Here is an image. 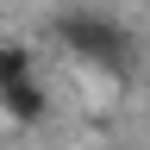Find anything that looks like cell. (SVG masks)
Returning <instances> with one entry per match:
<instances>
[{"instance_id": "cell-3", "label": "cell", "mask_w": 150, "mask_h": 150, "mask_svg": "<svg viewBox=\"0 0 150 150\" xmlns=\"http://www.w3.org/2000/svg\"><path fill=\"white\" fill-rule=\"evenodd\" d=\"M38 63H31V50L25 44H0V88H19V81H31Z\"/></svg>"}, {"instance_id": "cell-2", "label": "cell", "mask_w": 150, "mask_h": 150, "mask_svg": "<svg viewBox=\"0 0 150 150\" xmlns=\"http://www.w3.org/2000/svg\"><path fill=\"white\" fill-rule=\"evenodd\" d=\"M0 119L6 125H44L50 119V94H44V81H19V88H0Z\"/></svg>"}, {"instance_id": "cell-1", "label": "cell", "mask_w": 150, "mask_h": 150, "mask_svg": "<svg viewBox=\"0 0 150 150\" xmlns=\"http://www.w3.org/2000/svg\"><path fill=\"white\" fill-rule=\"evenodd\" d=\"M56 44L69 56H81V63H94L100 75H125L138 63V38L106 13H63L56 19Z\"/></svg>"}]
</instances>
